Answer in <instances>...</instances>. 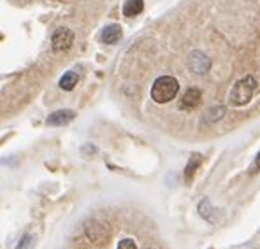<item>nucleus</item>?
<instances>
[{
    "label": "nucleus",
    "instance_id": "11",
    "mask_svg": "<svg viewBox=\"0 0 260 249\" xmlns=\"http://www.w3.org/2000/svg\"><path fill=\"white\" fill-rule=\"evenodd\" d=\"M78 81H79V78H78V74L76 72H65V74L62 76V79H60V88L62 90H65V91H71L72 88L78 84Z\"/></svg>",
    "mask_w": 260,
    "mask_h": 249
},
{
    "label": "nucleus",
    "instance_id": "9",
    "mask_svg": "<svg viewBox=\"0 0 260 249\" xmlns=\"http://www.w3.org/2000/svg\"><path fill=\"white\" fill-rule=\"evenodd\" d=\"M199 212H201V216L204 218V220H208L209 223H216L218 218L215 216L216 209L211 205V202L208 200V198H204V200L199 204Z\"/></svg>",
    "mask_w": 260,
    "mask_h": 249
},
{
    "label": "nucleus",
    "instance_id": "12",
    "mask_svg": "<svg viewBox=\"0 0 260 249\" xmlns=\"http://www.w3.org/2000/svg\"><path fill=\"white\" fill-rule=\"evenodd\" d=\"M34 246H36V237L26 233V235H23V239L20 242H18L16 249H34Z\"/></svg>",
    "mask_w": 260,
    "mask_h": 249
},
{
    "label": "nucleus",
    "instance_id": "6",
    "mask_svg": "<svg viewBox=\"0 0 260 249\" xmlns=\"http://www.w3.org/2000/svg\"><path fill=\"white\" fill-rule=\"evenodd\" d=\"M74 118H76V113H74V111H71V109L55 111L53 114H49L48 125H51V126H63V125L71 123Z\"/></svg>",
    "mask_w": 260,
    "mask_h": 249
},
{
    "label": "nucleus",
    "instance_id": "14",
    "mask_svg": "<svg viewBox=\"0 0 260 249\" xmlns=\"http://www.w3.org/2000/svg\"><path fill=\"white\" fill-rule=\"evenodd\" d=\"M257 168H260V153L257 155V158H255V163H253V167H251V170H257Z\"/></svg>",
    "mask_w": 260,
    "mask_h": 249
},
{
    "label": "nucleus",
    "instance_id": "2",
    "mask_svg": "<svg viewBox=\"0 0 260 249\" xmlns=\"http://www.w3.org/2000/svg\"><path fill=\"white\" fill-rule=\"evenodd\" d=\"M257 79L253 78V76H246V78L239 79L238 83L234 84V88H232L231 91V97H229V100H231L232 105H246L248 102L251 100V97H253L255 90H257Z\"/></svg>",
    "mask_w": 260,
    "mask_h": 249
},
{
    "label": "nucleus",
    "instance_id": "5",
    "mask_svg": "<svg viewBox=\"0 0 260 249\" xmlns=\"http://www.w3.org/2000/svg\"><path fill=\"white\" fill-rule=\"evenodd\" d=\"M188 65H190V70L195 72V74H204V72L209 70L211 67V62L209 58L201 51H193L190 55V60H188Z\"/></svg>",
    "mask_w": 260,
    "mask_h": 249
},
{
    "label": "nucleus",
    "instance_id": "7",
    "mask_svg": "<svg viewBox=\"0 0 260 249\" xmlns=\"http://www.w3.org/2000/svg\"><path fill=\"white\" fill-rule=\"evenodd\" d=\"M101 39L104 44H116L118 41L121 39V26L113 23V25H108L101 33Z\"/></svg>",
    "mask_w": 260,
    "mask_h": 249
},
{
    "label": "nucleus",
    "instance_id": "4",
    "mask_svg": "<svg viewBox=\"0 0 260 249\" xmlns=\"http://www.w3.org/2000/svg\"><path fill=\"white\" fill-rule=\"evenodd\" d=\"M202 93L199 88H188V90L183 93L181 100H179V109L181 111H193L195 107L201 104Z\"/></svg>",
    "mask_w": 260,
    "mask_h": 249
},
{
    "label": "nucleus",
    "instance_id": "8",
    "mask_svg": "<svg viewBox=\"0 0 260 249\" xmlns=\"http://www.w3.org/2000/svg\"><path fill=\"white\" fill-rule=\"evenodd\" d=\"M144 9V2L143 0H127L123 4V16L127 18H134L137 14H141Z\"/></svg>",
    "mask_w": 260,
    "mask_h": 249
},
{
    "label": "nucleus",
    "instance_id": "13",
    "mask_svg": "<svg viewBox=\"0 0 260 249\" xmlns=\"http://www.w3.org/2000/svg\"><path fill=\"white\" fill-rule=\"evenodd\" d=\"M118 249H137V246L132 239H123V240H120V244H118Z\"/></svg>",
    "mask_w": 260,
    "mask_h": 249
},
{
    "label": "nucleus",
    "instance_id": "10",
    "mask_svg": "<svg viewBox=\"0 0 260 249\" xmlns=\"http://www.w3.org/2000/svg\"><path fill=\"white\" fill-rule=\"evenodd\" d=\"M201 163H202V156L199 155V153H193V155L190 156V162H188V165H186V170H185V179H186V181H190V179L193 177L195 170L201 167Z\"/></svg>",
    "mask_w": 260,
    "mask_h": 249
},
{
    "label": "nucleus",
    "instance_id": "3",
    "mask_svg": "<svg viewBox=\"0 0 260 249\" xmlns=\"http://www.w3.org/2000/svg\"><path fill=\"white\" fill-rule=\"evenodd\" d=\"M72 42H74V32H72L71 28H56L55 33H53L51 37V48L55 49V51H65V49H69L72 46Z\"/></svg>",
    "mask_w": 260,
    "mask_h": 249
},
{
    "label": "nucleus",
    "instance_id": "1",
    "mask_svg": "<svg viewBox=\"0 0 260 249\" xmlns=\"http://www.w3.org/2000/svg\"><path fill=\"white\" fill-rule=\"evenodd\" d=\"M179 91V83L173 76H162L151 86V98L156 104H167L174 100Z\"/></svg>",
    "mask_w": 260,
    "mask_h": 249
}]
</instances>
